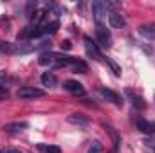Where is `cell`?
<instances>
[{"mask_svg":"<svg viewBox=\"0 0 155 153\" xmlns=\"http://www.w3.org/2000/svg\"><path fill=\"white\" fill-rule=\"evenodd\" d=\"M16 96L20 97V99H36V97H43L45 96V92L41 90V88H36V86H22L18 92H16Z\"/></svg>","mask_w":155,"mask_h":153,"instance_id":"obj_1","label":"cell"},{"mask_svg":"<svg viewBox=\"0 0 155 153\" xmlns=\"http://www.w3.org/2000/svg\"><path fill=\"white\" fill-rule=\"evenodd\" d=\"M96 36H97V41H99L101 47L110 49V45H112V34H110V31H108L105 25L97 24V27H96Z\"/></svg>","mask_w":155,"mask_h":153,"instance_id":"obj_2","label":"cell"},{"mask_svg":"<svg viewBox=\"0 0 155 153\" xmlns=\"http://www.w3.org/2000/svg\"><path fill=\"white\" fill-rule=\"evenodd\" d=\"M99 94H101L107 101L114 103L116 106H123V99H121V96L116 94L114 90H110V88H107V86H101V88H99Z\"/></svg>","mask_w":155,"mask_h":153,"instance_id":"obj_3","label":"cell"},{"mask_svg":"<svg viewBox=\"0 0 155 153\" xmlns=\"http://www.w3.org/2000/svg\"><path fill=\"white\" fill-rule=\"evenodd\" d=\"M92 15H94L96 22L101 24V20L107 16V5H105V2H92Z\"/></svg>","mask_w":155,"mask_h":153,"instance_id":"obj_4","label":"cell"},{"mask_svg":"<svg viewBox=\"0 0 155 153\" xmlns=\"http://www.w3.org/2000/svg\"><path fill=\"white\" fill-rule=\"evenodd\" d=\"M63 88H65L67 92L74 94V96H81V94H85L83 85H81L79 81H74V79H67V81L63 83Z\"/></svg>","mask_w":155,"mask_h":153,"instance_id":"obj_5","label":"cell"},{"mask_svg":"<svg viewBox=\"0 0 155 153\" xmlns=\"http://www.w3.org/2000/svg\"><path fill=\"white\" fill-rule=\"evenodd\" d=\"M85 50H87V54L92 58V60H101V52H99V49H97V45L92 41V40L88 38V36H85Z\"/></svg>","mask_w":155,"mask_h":153,"instance_id":"obj_6","label":"cell"},{"mask_svg":"<svg viewBox=\"0 0 155 153\" xmlns=\"http://www.w3.org/2000/svg\"><path fill=\"white\" fill-rule=\"evenodd\" d=\"M124 94H126V97L132 101V105H134L137 110H144V108H146V103L143 101V97H141V96H137V94H134V90L126 88V90H124Z\"/></svg>","mask_w":155,"mask_h":153,"instance_id":"obj_7","label":"cell"},{"mask_svg":"<svg viewBox=\"0 0 155 153\" xmlns=\"http://www.w3.org/2000/svg\"><path fill=\"white\" fill-rule=\"evenodd\" d=\"M108 24H110V27H114V29H121V27H124V18H123V15L121 13H117V11H112V13H108Z\"/></svg>","mask_w":155,"mask_h":153,"instance_id":"obj_8","label":"cell"},{"mask_svg":"<svg viewBox=\"0 0 155 153\" xmlns=\"http://www.w3.org/2000/svg\"><path fill=\"white\" fill-rule=\"evenodd\" d=\"M137 130H141L143 133L146 135H153L155 133V122H150V121H144V119H137Z\"/></svg>","mask_w":155,"mask_h":153,"instance_id":"obj_9","label":"cell"},{"mask_svg":"<svg viewBox=\"0 0 155 153\" xmlns=\"http://www.w3.org/2000/svg\"><path fill=\"white\" fill-rule=\"evenodd\" d=\"M54 61L58 67H67V65H74L78 60L72 56H67V54H54Z\"/></svg>","mask_w":155,"mask_h":153,"instance_id":"obj_10","label":"cell"},{"mask_svg":"<svg viewBox=\"0 0 155 153\" xmlns=\"http://www.w3.org/2000/svg\"><path fill=\"white\" fill-rule=\"evenodd\" d=\"M67 122H71V124H76V126H87L88 124V117L83 114H71L67 117Z\"/></svg>","mask_w":155,"mask_h":153,"instance_id":"obj_11","label":"cell"},{"mask_svg":"<svg viewBox=\"0 0 155 153\" xmlns=\"http://www.w3.org/2000/svg\"><path fill=\"white\" fill-rule=\"evenodd\" d=\"M139 33L148 40H155V25L153 24H143L139 27Z\"/></svg>","mask_w":155,"mask_h":153,"instance_id":"obj_12","label":"cell"},{"mask_svg":"<svg viewBox=\"0 0 155 153\" xmlns=\"http://www.w3.org/2000/svg\"><path fill=\"white\" fill-rule=\"evenodd\" d=\"M27 128V122H11V124H5L4 130L9 132V133H20Z\"/></svg>","mask_w":155,"mask_h":153,"instance_id":"obj_13","label":"cell"},{"mask_svg":"<svg viewBox=\"0 0 155 153\" xmlns=\"http://www.w3.org/2000/svg\"><path fill=\"white\" fill-rule=\"evenodd\" d=\"M56 76L52 72H43L41 74V85L43 86H56Z\"/></svg>","mask_w":155,"mask_h":153,"instance_id":"obj_14","label":"cell"},{"mask_svg":"<svg viewBox=\"0 0 155 153\" xmlns=\"http://www.w3.org/2000/svg\"><path fill=\"white\" fill-rule=\"evenodd\" d=\"M35 47L33 45H27V43H15V54H29Z\"/></svg>","mask_w":155,"mask_h":153,"instance_id":"obj_15","label":"cell"},{"mask_svg":"<svg viewBox=\"0 0 155 153\" xmlns=\"http://www.w3.org/2000/svg\"><path fill=\"white\" fill-rule=\"evenodd\" d=\"M38 63L40 65H51V63H54V52H43L40 56Z\"/></svg>","mask_w":155,"mask_h":153,"instance_id":"obj_16","label":"cell"},{"mask_svg":"<svg viewBox=\"0 0 155 153\" xmlns=\"http://www.w3.org/2000/svg\"><path fill=\"white\" fill-rule=\"evenodd\" d=\"M0 52H4V54H15V43L0 41Z\"/></svg>","mask_w":155,"mask_h":153,"instance_id":"obj_17","label":"cell"},{"mask_svg":"<svg viewBox=\"0 0 155 153\" xmlns=\"http://www.w3.org/2000/svg\"><path fill=\"white\" fill-rule=\"evenodd\" d=\"M74 72H79V74H87V72H88V65H87L85 61H79V60H78L76 63H74Z\"/></svg>","mask_w":155,"mask_h":153,"instance_id":"obj_18","label":"cell"},{"mask_svg":"<svg viewBox=\"0 0 155 153\" xmlns=\"http://www.w3.org/2000/svg\"><path fill=\"white\" fill-rule=\"evenodd\" d=\"M38 148L43 153H61V150H60L58 146H45V144H40Z\"/></svg>","mask_w":155,"mask_h":153,"instance_id":"obj_19","label":"cell"},{"mask_svg":"<svg viewBox=\"0 0 155 153\" xmlns=\"http://www.w3.org/2000/svg\"><path fill=\"white\" fill-rule=\"evenodd\" d=\"M107 130H108V133L112 135V141H114V151H117V148H119V144H121V141H119V135L114 132V128H107Z\"/></svg>","mask_w":155,"mask_h":153,"instance_id":"obj_20","label":"cell"},{"mask_svg":"<svg viewBox=\"0 0 155 153\" xmlns=\"http://www.w3.org/2000/svg\"><path fill=\"white\" fill-rule=\"evenodd\" d=\"M107 63H108V65H110V69H112V70H114V74H116V76H121V67H119V65H117L116 61H112V60H110V58H107Z\"/></svg>","mask_w":155,"mask_h":153,"instance_id":"obj_21","label":"cell"},{"mask_svg":"<svg viewBox=\"0 0 155 153\" xmlns=\"http://www.w3.org/2000/svg\"><path fill=\"white\" fill-rule=\"evenodd\" d=\"M101 150H103V146H101L99 142H94V144H92V148L88 150V153H99Z\"/></svg>","mask_w":155,"mask_h":153,"instance_id":"obj_22","label":"cell"},{"mask_svg":"<svg viewBox=\"0 0 155 153\" xmlns=\"http://www.w3.org/2000/svg\"><path fill=\"white\" fill-rule=\"evenodd\" d=\"M33 9H36V2H29L27 4V16H33Z\"/></svg>","mask_w":155,"mask_h":153,"instance_id":"obj_23","label":"cell"},{"mask_svg":"<svg viewBox=\"0 0 155 153\" xmlns=\"http://www.w3.org/2000/svg\"><path fill=\"white\" fill-rule=\"evenodd\" d=\"M71 47H72V43H71L69 40H65V41H61V49H65V50H71Z\"/></svg>","mask_w":155,"mask_h":153,"instance_id":"obj_24","label":"cell"},{"mask_svg":"<svg viewBox=\"0 0 155 153\" xmlns=\"http://www.w3.org/2000/svg\"><path fill=\"white\" fill-rule=\"evenodd\" d=\"M0 153H22V151L15 150V148H4V150H0Z\"/></svg>","mask_w":155,"mask_h":153,"instance_id":"obj_25","label":"cell"},{"mask_svg":"<svg viewBox=\"0 0 155 153\" xmlns=\"http://www.w3.org/2000/svg\"><path fill=\"white\" fill-rule=\"evenodd\" d=\"M4 97H7V88L0 85V99H4Z\"/></svg>","mask_w":155,"mask_h":153,"instance_id":"obj_26","label":"cell"}]
</instances>
